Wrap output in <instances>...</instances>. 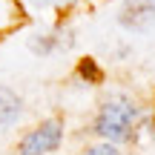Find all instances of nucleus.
I'll use <instances>...</instances> for the list:
<instances>
[{
    "label": "nucleus",
    "instance_id": "obj_7",
    "mask_svg": "<svg viewBox=\"0 0 155 155\" xmlns=\"http://www.w3.org/2000/svg\"><path fill=\"white\" fill-rule=\"evenodd\" d=\"M35 6H66V3H72V0H32Z\"/></svg>",
    "mask_w": 155,
    "mask_h": 155
},
{
    "label": "nucleus",
    "instance_id": "obj_3",
    "mask_svg": "<svg viewBox=\"0 0 155 155\" xmlns=\"http://www.w3.org/2000/svg\"><path fill=\"white\" fill-rule=\"evenodd\" d=\"M121 23L129 29H152L155 26V3L152 0H132L121 9Z\"/></svg>",
    "mask_w": 155,
    "mask_h": 155
},
{
    "label": "nucleus",
    "instance_id": "obj_5",
    "mask_svg": "<svg viewBox=\"0 0 155 155\" xmlns=\"http://www.w3.org/2000/svg\"><path fill=\"white\" fill-rule=\"evenodd\" d=\"M81 75L89 78V81H98V78H101L98 66H95V61H83V63H81Z\"/></svg>",
    "mask_w": 155,
    "mask_h": 155
},
{
    "label": "nucleus",
    "instance_id": "obj_2",
    "mask_svg": "<svg viewBox=\"0 0 155 155\" xmlns=\"http://www.w3.org/2000/svg\"><path fill=\"white\" fill-rule=\"evenodd\" d=\"M63 138V124L61 121H43L40 127H35L29 135H23L20 147H17V155H46L52 150H58Z\"/></svg>",
    "mask_w": 155,
    "mask_h": 155
},
{
    "label": "nucleus",
    "instance_id": "obj_4",
    "mask_svg": "<svg viewBox=\"0 0 155 155\" xmlns=\"http://www.w3.org/2000/svg\"><path fill=\"white\" fill-rule=\"evenodd\" d=\"M17 115H20V98H17L12 89L0 86V127L15 124Z\"/></svg>",
    "mask_w": 155,
    "mask_h": 155
},
{
    "label": "nucleus",
    "instance_id": "obj_6",
    "mask_svg": "<svg viewBox=\"0 0 155 155\" xmlns=\"http://www.w3.org/2000/svg\"><path fill=\"white\" fill-rule=\"evenodd\" d=\"M86 155H118L115 147H109V144H101V147H92Z\"/></svg>",
    "mask_w": 155,
    "mask_h": 155
},
{
    "label": "nucleus",
    "instance_id": "obj_1",
    "mask_svg": "<svg viewBox=\"0 0 155 155\" xmlns=\"http://www.w3.org/2000/svg\"><path fill=\"white\" fill-rule=\"evenodd\" d=\"M138 121V109L129 98L124 95H112L109 101L104 104L98 115V124H95V132L104 135L109 141H127L132 135V127Z\"/></svg>",
    "mask_w": 155,
    "mask_h": 155
}]
</instances>
